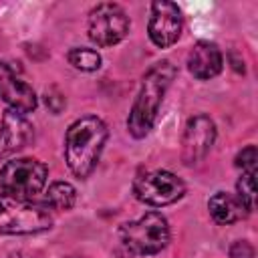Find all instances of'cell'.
<instances>
[{"instance_id":"obj_17","label":"cell","mask_w":258,"mask_h":258,"mask_svg":"<svg viewBox=\"0 0 258 258\" xmlns=\"http://www.w3.org/2000/svg\"><path fill=\"white\" fill-rule=\"evenodd\" d=\"M256 161H258V153L254 145H246L236 155V165L242 167V173H256Z\"/></svg>"},{"instance_id":"obj_6","label":"cell","mask_w":258,"mask_h":258,"mask_svg":"<svg viewBox=\"0 0 258 258\" xmlns=\"http://www.w3.org/2000/svg\"><path fill=\"white\" fill-rule=\"evenodd\" d=\"M133 194L139 202L147 206H167L183 198L185 185L183 181L165 169H155V171H145L133 181Z\"/></svg>"},{"instance_id":"obj_2","label":"cell","mask_w":258,"mask_h":258,"mask_svg":"<svg viewBox=\"0 0 258 258\" xmlns=\"http://www.w3.org/2000/svg\"><path fill=\"white\" fill-rule=\"evenodd\" d=\"M173 77H175V69L169 60H159L145 73L141 81V89L127 119V129L135 139H141L151 131L163 95L169 89Z\"/></svg>"},{"instance_id":"obj_3","label":"cell","mask_w":258,"mask_h":258,"mask_svg":"<svg viewBox=\"0 0 258 258\" xmlns=\"http://www.w3.org/2000/svg\"><path fill=\"white\" fill-rule=\"evenodd\" d=\"M52 226L46 206L32 200L0 194V234H36Z\"/></svg>"},{"instance_id":"obj_9","label":"cell","mask_w":258,"mask_h":258,"mask_svg":"<svg viewBox=\"0 0 258 258\" xmlns=\"http://www.w3.org/2000/svg\"><path fill=\"white\" fill-rule=\"evenodd\" d=\"M149 38L155 46L167 48L177 42L181 34V12L173 2H153L151 4V18L147 24Z\"/></svg>"},{"instance_id":"obj_15","label":"cell","mask_w":258,"mask_h":258,"mask_svg":"<svg viewBox=\"0 0 258 258\" xmlns=\"http://www.w3.org/2000/svg\"><path fill=\"white\" fill-rule=\"evenodd\" d=\"M67 58L79 71H97L101 67V54L93 48H71Z\"/></svg>"},{"instance_id":"obj_18","label":"cell","mask_w":258,"mask_h":258,"mask_svg":"<svg viewBox=\"0 0 258 258\" xmlns=\"http://www.w3.org/2000/svg\"><path fill=\"white\" fill-rule=\"evenodd\" d=\"M44 101H46V107H48L52 113H60L62 107H64V97H62L54 87L44 93Z\"/></svg>"},{"instance_id":"obj_19","label":"cell","mask_w":258,"mask_h":258,"mask_svg":"<svg viewBox=\"0 0 258 258\" xmlns=\"http://www.w3.org/2000/svg\"><path fill=\"white\" fill-rule=\"evenodd\" d=\"M252 254H254V250L246 240H238L230 248V256L232 258H252Z\"/></svg>"},{"instance_id":"obj_1","label":"cell","mask_w":258,"mask_h":258,"mask_svg":"<svg viewBox=\"0 0 258 258\" xmlns=\"http://www.w3.org/2000/svg\"><path fill=\"white\" fill-rule=\"evenodd\" d=\"M107 141V125L99 117L77 119L64 135V159L77 177H87L97 167Z\"/></svg>"},{"instance_id":"obj_4","label":"cell","mask_w":258,"mask_h":258,"mask_svg":"<svg viewBox=\"0 0 258 258\" xmlns=\"http://www.w3.org/2000/svg\"><path fill=\"white\" fill-rule=\"evenodd\" d=\"M121 242L133 254H157L169 242L167 220L157 212H147L139 220L129 222L121 228Z\"/></svg>"},{"instance_id":"obj_10","label":"cell","mask_w":258,"mask_h":258,"mask_svg":"<svg viewBox=\"0 0 258 258\" xmlns=\"http://www.w3.org/2000/svg\"><path fill=\"white\" fill-rule=\"evenodd\" d=\"M30 141H32V125L28 123V119L18 111L8 109L0 121V159L18 153Z\"/></svg>"},{"instance_id":"obj_5","label":"cell","mask_w":258,"mask_h":258,"mask_svg":"<svg viewBox=\"0 0 258 258\" xmlns=\"http://www.w3.org/2000/svg\"><path fill=\"white\" fill-rule=\"evenodd\" d=\"M48 169L42 161L34 157H18L6 161L0 169V187L4 194L32 200L46 185Z\"/></svg>"},{"instance_id":"obj_12","label":"cell","mask_w":258,"mask_h":258,"mask_svg":"<svg viewBox=\"0 0 258 258\" xmlns=\"http://www.w3.org/2000/svg\"><path fill=\"white\" fill-rule=\"evenodd\" d=\"M222 67H224V56H222V50L214 42L200 40L191 46L187 54V69L196 79L208 81L216 77L222 71Z\"/></svg>"},{"instance_id":"obj_14","label":"cell","mask_w":258,"mask_h":258,"mask_svg":"<svg viewBox=\"0 0 258 258\" xmlns=\"http://www.w3.org/2000/svg\"><path fill=\"white\" fill-rule=\"evenodd\" d=\"M77 202V189L69 181H54L44 191V206L56 212L71 210Z\"/></svg>"},{"instance_id":"obj_7","label":"cell","mask_w":258,"mask_h":258,"mask_svg":"<svg viewBox=\"0 0 258 258\" xmlns=\"http://www.w3.org/2000/svg\"><path fill=\"white\" fill-rule=\"evenodd\" d=\"M87 32L97 46H113L127 36L129 18L119 4H97L89 12Z\"/></svg>"},{"instance_id":"obj_13","label":"cell","mask_w":258,"mask_h":258,"mask_svg":"<svg viewBox=\"0 0 258 258\" xmlns=\"http://www.w3.org/2000/svg\"><path fill=\"white\" fill-rule=\"evenodd\" d=\"M208 210H210V216L214 218V222L224 224V226L240 222L250 214V210L244 206V202L238 196L228 194V191H216L208 200Z\"/></svg>"},{"instance_id":"obj_16","label":"cell","mask_w":258,"mask_h":258,"mask_svg":"<svg viewBox=\"0 0 258 258\" xmlns=\"http://www.w3.org/2000/svg\"><path fill=\"white\" fill-rule=\"evenodd\" d=\"M238 198L244 202V206L248 210H254L256 206V179L254 173H242V177L238 179Z\"/></svg>"},{"instance_id":"obj_11","label":"cell","mask_w":258,"mask_h":258,"mask_svg":"<svg viewBox=\"0 0 258 258\" xmlns=\"http://www.w3.org/2000/svg\"><path fill=\"white\" fill-rule=\"evenodd\" d=\"M0 99L8 103L10 109L26 115L36 109V95L32 87H28L24 81H20L12 69L4 62H0Z\"/></svg>"},{"instance_id":"obj_8","label":"cell","mask_w":258,"mask_h":258,"mask_svg":"<svg viewBox=\"0 0 258 258\" xmlns=\"http://www.w3.org/2000/svg\"><path fill=\"white\" fill-rule=\"evenodd\" d=\"M216 141V125L208 115H196L185 123L181 139V159L185 165L200 163Z\"/></svg>"},{"instance_id":"obj_20","label":"cell","mask_w":258,"mask_h":258,"mask_svg":"<svg viewBox=\"0 0 258 258\" xmlns=\"http://www.w3.org/2000/svg\"><path fill=\"white\" fill-rule=\"evenodd\" d=\"M73 258H79V256H73Z\"/></svg>"}]
</instances>
